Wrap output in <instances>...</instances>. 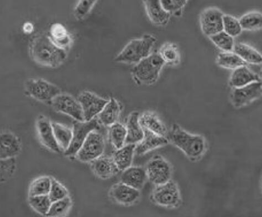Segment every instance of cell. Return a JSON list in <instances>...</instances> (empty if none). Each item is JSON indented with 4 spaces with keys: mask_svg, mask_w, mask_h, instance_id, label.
<instances>
[{
    "mask_svg": "<svg viewBox=\"0 0 262 217\" xmlns=\"http://www.w3.org/2000/svg\"><path fill=\"white\" fill-rule=\"evenodd\" d=\"M93 170L100 179H107L119 172L113 158L99 157L93 161Z\"/></svg>",
    "mask_w": 262,
    "mask_h": 217,
    "instance_id": "cell-21",
    "label": "cell"
},
{
    "mask_svg": "<svg viewBox=\"0 0 262 217\" xmlns=\"http://www.w3.org/2000/svg\"><path fill=\"white\" fill-rule=\"evenodd\" d=\"M187 0H162L161 3L163 9L170 14L176 16H181L182 9L187 4Z\"/></svg>",
    "mask_w": 262,
    "mask_h": 217,
    "instance_id": "cell-38",
    "label": "cell"
},
{
    "mask_svg": "<svg viewBox=\"0 0 262 217\" xmlns=\"http://www.w3.org/2000/svg\"><path fill=\"white\" fill-rule=\"evenodd\" d=\"M169 139L172 143L192 159L201 156L205 150V142L202 136L190 134L176 124L172 127Z\"/></svg>",
    "mask_w": 262,
    "mask_h": 217,
    "instance_id": "cell-2",
    "label": "cell"
},
{
    "mask_svg": "<svg viewBox=\"0 0 262 217\" xmlns=\"http://www.w3.org/2000/svg\"><path fill=\"white\" fill-rule=\"evenodd\" d=\"M234 53L248 64L259 65L262 62L261 54L255 49L244 44L234 45Z\"/></svg>",
    "mask_w": 262,
    "mask_h": 217,
    "instance_id": "cell-27",
    "label": "cell"
},
{
    "mask_svg": "<svg viewBox=\"0 0 262 217\" xmlns=\"http://www.w3.org/2000/svg\"><path fill=\"white\" fill-rule=\"evenodd\" d=\"M139 122L143 129L155 133V134L165 137L167 133V129L158 117L150 112L144 113L139 117Z\"/></svg>",
    "mask_w": 262,
    "mask_h": 217,
    "instance_id": "cell-24",
    "label": "cell"
},
{
    "mask_svg": "<svg viewBox=\"0 0 262 217\" xmlns=\"http://www.w3.org/2000/svg\"><path fill=\"white\" fill-rule=\"evenodd\" d=\"M219 66L229 69H236L242 66H247V63L236 54L232 52H223L218 55L217 59Z\"/></svg>",
    "mask_w": 262,
    "mask_h": 217,
    "instance_id": "cell-30",
    "label": "cell"
},
{
    "mask_svg": "<svg viewBox=\"0 0 262 217\" xmlns=\"http://www.w3.org/2000/svg\"><path fill=\"white\" fill-rule=\"evenodd\" d=\"M52 185V179L47 176L34 180L30 187L29 197L49 194Z\"/></svg>",
    "mask_w": 262,
    "mask_h": 217,
    "instance_id": "cell-33",
    "label": "cell"
},
{
    "mask_svg": "<svg viewBox=\"0 0 262 217\" xmlns=\"http://www.w3.org/2000/svg\"><path fill=\"white\" fill-rule=\"evenodd\" d=\"M16 169L15 158L1 159V181L4 182L11 177Z\"/></svg>",
    "mask_w": 262,
    "mask_h": 217,
    "instance_id": "cell-41",
    "label": "cell"
},
{
    "mask_svg": "<svg viewBox=\"0 0 262 217\" xmlns=\"http://www.w3.org/2000/svg\"><path fill=\"white\" fill-rule=\"evenodd\" d=\"M120 104L115 98H111L98 114L100 122L106 127L117 123L121 113Z\"/></svg>",
    "mask_w": 262,
    "mask_h": 217,
    "instance_id": "cell-23",
    "label": "cell"
},
{
    "mask_svg": "<svg viewBox=\"0 0 262 217\" xmlns=\"http://www.w3.org/2000/svg\"><path fill=\"white\" fill-rule=\"evenodd\" d=\"M164 64L159 53H151L133 68L132 73L134 79L139 84L153 85L159 78Z\"/></svg>",
    "mask_w": 262,
    "mask_h": 217,
    "instance_id": "cell-4",
    "label": "cell"
},
{
    "mask_svg": "<svg viewBox=\"0 0 262 217\" xmlns=\"http://www.w3.org/2000/svg\"><path fill=\"white\" fill-rule=\"evenodd\" d=\"M223 31L232 37L238 36L243 31L239 20L230 15H224L223 17Z\"/></svg>",
    "mask_w": 262,
    "mask_h": 217,
    "instance_id": "cell-37",
    "label": "cell"
},
{
    "mask_svg": "<svg viewBox=\"0 0 262 217\" xmlns=\"http://www.w3.org/2000/svg\"><path fill=\"white\" fill-rule=\"evenodd\" d=\"M25 86L31 96L44 103L52 102L55 97L61 94L57 86L42 79H29L26 81Z\"/></svg>",
    "mask_w": 262,
    "mask_h": 217,
    "instance_id": "cell-6",
    "label": "cell"
},
{
    "mask_svg": "<svg viewBox=\"0 0 262 217\" xmlns=\"http://www.w3.org/2000/svg\"><path fill=\"white\" fill-rule=\"evenodd\" d=\"M239 22L243 30H257L262 26V15L258 12L248 13L239 19Z\"/></svg>",
    "mask_w": 262,
    "mask_h": 217,
    "instance_id": "cell-32",
    "label": "cell"
},
{
    "mask_svg": "<svg viewBox=\"0 0 262 217\" xmlns=\"http://www.w3.org/2000/svg\"><path fill=\"white\" fill-rule=\"evenodd\" d=\"M51 103L55 111L70 116L78 122H85L80 104L71 95L60 94L54 98Z\"/></svg>",
    "mask_w": 262,
    "mask_h": 217,
    "instance_id": "cell-9",
    "label": "cell"
},
{
    "mask_svg": "<svg viewBox=\"0 0 262 217\" xmlns=\"http://www.w3.org/2000/svg\"><path fill=\"white\" fill-rule=\"evenodd\" d=\"M143 2L151 23L158 26L168 23L171 15L163 9L160 0H147Z\"/></svg>",
    "mask_w": 262,
    "mask_h": 217,
    "instance_id": "cell-16",
    "label": "cell"
},
{
    "mask_svg": "<svg viewBox=\"0 0 262 217\" xmlns=\"http://www.w3.org/2000/svg\"><path fill=\"white\" fill-rule=\"evenodd\" d=\"M261 82H254L244 87L234 88L232 93L234 106L239 108L257 99L261 95Z\"/></svg>",
    "mask_w": 262,
    "mask_h": 217,
    "instance_id": "cell-13",
    "label": "cell"
},
{
    "mask_svg": "<svg viewBox=\"0 0 262 217\" xmlns=\"http://www.w3.org/2000/svg\"><path fill=\"white\" fill-rule=\"evenodd\" d=\"M112 195L120 204L130 205L139 199L140 193L137 189L121 183L113 187Z\"/></svg>",
    "mask_w": 262,
    "mask_h": 217,
    "instance_id": "cell-19",
    "label": "cell"
},
{
    "mask_svg": "<svg viewBox=\"0 0 262 217\" xmlns=\"http://www.w3.org/2000/svg\"><path fill=\"white\" fill-rule=\"evenodd\" d=\"M72 206V201L67 197L52 203L49 212L47 216H61L66 215Z\"/></svg>",
    "mask_w": 262,
    "mask_h": 217,
    "instance_id": "cell-35",
    "label": "cell"
},
{
    "mask_svg": "<svg viewBox=\"0 0 262 217\" xmlns=\"http://www.w3.org/2000/svg\"><path fill=\"white\" fill-rule=\"evenodd\" d=\"M127 137V129L122 124L116 123L110 126L109 137L110 142L117 149H120L125 144Z\"/></svg>",
    "mask_w": 262,
    "mask_h": 217,
    "instance_id": "cell-29",
    "label": "cell"
},
{
    "mask_svg": "<svg viewBox=\"0 0 262 217\" xmlns=\"http://www.w3.org/2000/svg\"><path fill=\"white\" fill-rule=\"evenodd\" d=\"M97 2L96 0H81L74 9V15L76 19H84L91 12Z\"/></svg>",
    "mask_w": 262,
    "mask_h": 217,
    "instance_id": "cell-39",
    "label": "cell"
},
{
    "mask_svg": "<svg viewBox=\"0 0 262 217\" xmlns=\"http://www.w3.org/2000/svg\"><path fill=\"white\" fill-rule=\"evenodd\" d=\"M78 101L83 111L85 122L91 121L96 115H98L108 102L89 92H84L80 94Z\"/></svg>",
    "mask_w": 262,
    "mask_h": 217,
    "instance_id": "cell-11",
    "label": "cell"
},
{
    "mask_svg": "<svg viewBox=\"0 0 262 217\" xmlns=\"http://www.w3.org/2000/svg\"><path fill=\"white\" fill-rule=\"evenodd\" d=\"M52 202H56L67 197V188L56 180L52 179V185L49 194Z\"/></svg>",
    "mask_w": 262,
    "mask_h": 217,
    "instance_id": "cell-40",
    "label": "cell"
},
{
    "mask_svg": "<svg viewBox=\"0 0 262 217\" xmlns=\"http://www.w3.org/2000/svg\"><path fill=\"white\" fill-rule=\"evenodd\" d=\"M50 37L55 44L66 51L72 44L71 35L66 28L59 23L54 24L51 26Z\"/></svg>",
    "mask_w": 262,
    "mask_h": 217,
    "instance_id": "cell-25",
    "label": "cell"
},
{
    "mask_svg": "<svg viewBox=\"0 0 262 217\" xmlns=\"http://www.w3.org/2000/svg\"><path fill=\"white\" fill-rule=\"evenodd\" d=\"M30 53L37 64L53 68L63 64L68 57L67 51L58 47L50 36L44 33L33 37L30 45Z\"/></svg>",
    "mask_w": 262,
    "mask_h": 217,
    "instance_id": "cell-1",
    "label": "cell"
},
{
    "mask_svg": "<svg viewBox=\"0 0 262 217\" xmlns=\"http://www.w3.org/2000/svg\"><path fill=\"white\" fill-rule=\"evenodd\" d=\"M29 201L31 207L43 215L49 212L52 203L48 194L29 197Z\"/></svg>",
    "mask_w": 262,
    "mask_h": 217,
    "instance_id": "cell-34",
    "label": "cell"
},
{
    "mask_svg": "<svg viewBox=\"0 0 262 217\" xmlns=\"http://www.w3.org/2000/svg\"><path fill=\"white\" fill-rule=\"evenodd\" d=\"M140 114L134 111L128 119L126 125L127 137L125 144L139 143L143 138L144 130L139 122Z\"/></svg>",
    "mask_w": 262,
    "mask_h": 217,
    "instance_id": "cell-20",
    "label": "cell"
},
{
    "mask_svg": "<svg viewBox=\"0 0 262 217\" xmlns=\"http://www.w3.org/2000/svg\"><path fill=\"white\" fill-rule=\"evenodd\" d=\"M0 157L2 160L14 158L20 150L18 139L10 132L3 133L0 136Z\"/></svg>",
    "mask_w": 262,
    "mask_h": 217,
    "instance_id": "cell-18",
    "label": "cell"
},
{
    "mask_svg": "<svg viewBox=\"0 0 262 217\" xmlns=\"http://www.w3.org/2000/svg\"><path fill=\"white\" fill-rule=\"evenodd\" d=\"M143 130V138L139 144L136 146L135 152L137 155H143L148 151L168 144V141L165 137L158 135L146 129Z\"/></svg>",
    "mask_w": 262,
    "mask_h": 217,
    "instance_id": "cell-15",
    "label": "cell"
},
{
    "mask_svg": "<svg viewBox=\"0 0 262 217\" xmlns=\"http://www.w3.org/2000/svg\"><path fill=\"white\" fill-rule=\"evenodd\" d=\"M105 146L103 135L100 132L94 131L90 133L76 156L81 162H93L102 155Z\"/></svg>",
    "mask_w": 262,
    "mask_h": 217,
    "instance_id": "cell-7",
    "label": "cell"
},
{
    "mask_svg": "<svg viewBox=\"0 0 262 217\" xmlns=\"http://www.w3.org/2000/svg\"><path fill=\"white\" fill-rule=\"evenodd\" d=\"M23 31L26 34H31L34 31V26L30 22H27L23 26Z\"/></svg>",
    "mask_w": 262,
    "mask_h": 217,
    "instance_id": "cell-42",
    "label": "cell"
},
{
    "mask_svg": "<svg viewBox=\"0 0 262 217\" xmlns=\"http://www.w3.org/2000/svg\"><path fill=\"white\" fill-rule=\"evenodd\" d=\"M100 128L96 118L88 122H78L74 123L73 138L70 147L65 151V155L72 156L77 155L90 133Z\"/></svg>",
    "mask_w": 262,
    "mask_h": 217,
    "instance_id": "cell-5",
    "label": "cell"
},
{
    "mask_svg": "<svg viewBox=\"0 0 262 217\" xmlns=\"http://www.w3.org/2000/svg\"><path fill=\"white\" fill-rule=\"evenodd\" d=\"M136 146L126 144L114 153L113 159L119 170H125L132 164Z\"/></svg>",
    "mask_w": 262,
    "mask_h": 217,
    "instance_id": "cell-26",
    "label": "cell"
},
{
    "mask_svg": "<svg viewBox=\"0 0 262 217\" xmlns=\"http://www.w3.org/2000/svg\"><path fill=\"white\" fill-rule=\"evenodd\" d=\"M156 38L146 34L139 39L133 40L116 56L115 61L128 64H137L151 54Z\"/></svg>",
    "mask_w": 262,
    "mask_h": 217,
    "instance_id": "cell-3",
    "label": "cell"
},
{
    "mask_svg": "<svg viewBox=\"0 0 262 217\" xmlns=\"http://www.w3.org/2000/svg\"><path fill=\"white\" fill-rule=\"evenodd\" d=\"M156 204L164 207H175L180 201V193L174 182L169 181L168 183L158 185L151 194Z\"/></svg>",
    "mask_w": 262,
    "mask_h": 217,
    "instance_id": "cell-10",
    "label": "cell"
},
{
    "mask_svg": "<svg viewBox=\"0 0 262 217\" xmlns=\"http://www.w3.org/2000/svg\"><path fill=\"white\" fill-rule=\"evenodd\" d=\"M212 43L225 52H230L234 47L233 38L224 31L210 37Z\"/></svg>",
    "mask_w": 262,
    "mask_h": 217,
    "instance_id": "cell-36",
    "label": "cell"
},
{
    "mask_svg": "<svg viewBox=\"0 0 262 217\" xmlns=\"http://www.w3.org/2000/svg\"><path fill=\"white\" fill-rule=\"evenodd\" d=\"M223 13L215 8L205 10L201 17L203 33L209 37L223 31Z\"/></svg>",
    "mask_w": 262,
    "mask_h": 217,
    "instance_id": "cell-12",
    "label": "cell"
},
{
    "mask_svg": "<svg viewBox=\"0 0 262 217\" xmlns=\"http://www.w3.org/2000/svg\"><path fill=\"white\" fill-rule=\"evenodd\" d=\"M147 177L146 171L143 168L130 166L123 171L121 180V183L140 190L145 184Z\"/></svg>",
    "mask_w": 262,
    "mask_h": 217,
    "instance_id": "cell-17",
    "label": "cell"
},
{
    "mask_svg": "<svg viewBox=\"0 0 262 217\" xmlns=\"http://www.w3.org/2000/svg\"><path fill=\"white\" fill-rule=\"evenodd\" d=\"M37 128L41 142L50 150L59 153L60 148L54 136L52 123L48 118L40 116L37 122Z\"/></svg>",
    "mask_w": 262,
    "mask_h": 217,
    "instance_id": "cell-14",
    "label": "cell"
},
{
    "mask_svg": "<svg viewBox=\"0 0 262 217\" xmlns=\"http://www.w3.org/2000/svg\"><path fill=\"white\" fill-rule=\"evenodd\" d=\"M55 137L61 149L65 151L70 147L73 138V131L57 123H52Z\"/></svg>",
    "mask_w": 262,
    "mask_h": 217,
    "instance_id": "cell-28",
    "label": "cell"
},
{
    "mask_svg": "<svg viewBox=\"0 0 262 217\" xmlns=\"http://www.w3.org/2000/svg\"><path fill=\"white\" fill-rule=\"evenodd\" d=\"M147 177L151 183L158 186L168 183L171 176L170 164L162 156L157 155L147 165Z\"/></svg>",
    "mask_w": 262,
    "mask_h": 217,
    "instance_id": "cell-8",
    "label": "cell"
},
{
    "mask_svg": "<svg viewBox=\"0 0 262 217\" xmlns=\"http://www.w3.org/2000/svg\"><path fill=\"white\" fill-rule=\"evenodd\" d=\"M254 82H261L259 76L246 66L234 69L230 81V85L234 88L243 87Z\"/></svg>",
    "mask_w": 262,
    "mask_h": 217,
    "instance_id": "cell-22",
    "label": "cell"
},
{
    "mask_svg": "<svg viewBox=\"0 0 262 217\" xmlns=\"http://www.w3.org/2000/svg\"><path fill=\"white\" fill-rule=\"evenodd\" d=\"M159 54L164 64L168 65H177L180 62V52L174 44L167 43L164 45L161 48Z\"/></svg>",
    "mask_w": 262,
    "mask_h": 217,
    "instance_id": "cell-31",
    "label": "cell"
}]
</instances>
